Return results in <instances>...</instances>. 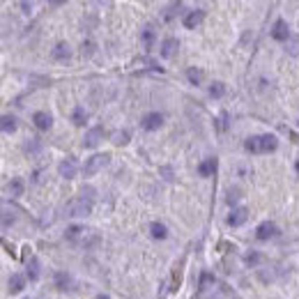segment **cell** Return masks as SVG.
Here are the masks:
<instances>
[{"instance_id": "7a4b0ae2", "label": "cell", "mask_w": 299, "mask_h": 299, "mask_svg": "<svg viewBox=\"0 0 299 299\" xmlns=\"http://www.w3.org/2000/svg\"><path fill=\"white\" fill-rule=\"evenodd\" d=\"M279 145V140L276 136L272 133H262V136H251V138H246L244 147L249 152H274Z\"/></svg>"}, {"instance_id": "ffe728a7", "label": "cell", "mask_w": 299, "mask_h": 299, "mask_svg": "<svg viewBox=\"0 0 299 299\" xmlns=\"http://www.w3.org/2000/svg\"><path fill=\"white\" fill-rule=\"evenodd\" d=\"M40 276V260L37 258H30V262H28V279L35 281Z\"/></svg>"}, {"instance_id": "f546056e", "label": "cell", "mask_w": 299, "mask_h": 299, "mask_svg": "<svg viewBox=\"0 0 299 299\" xmlns=\"http://www.w3.org/2000/svg\"><path fill=\"white\" fill-rule=\"evenodd\" d=\"M92 48H94V44H92V42H87V44L81 46V53H83V55H92Z\"/></svg>"}, {"instance_id": "cb8c5ba5", "label": "cell", "mask_w": 299, "mask_h": 299, "mask_svg": "<svg viewBox=\"0 0 299 299\" xmlns=\"http://www.w3.org/2000/svg\"><path fill=\"white\" fill-rule=\"evenodd\" d=\"M72 120H74V125H85V120H87V113L83 111V108H74V115H72Z\"/></svg>"}, {"instance_id": "e575fe53", "label": "cell", "mask_w": 299, "mask_h": 299, "mask_svg": "<svg viewBox=\"0 0 299 299\" xmlns=\"http://www.w3.org/2000/svg\"><path fill=\"white\" fill-rule=\"evenodd\" d=\"M295 171H297V175H299V159H297V164H295Z\"/></svg>"}, {"instance_id": "5b68a950", "label": "cell", "mask_w": 299, "mask_h": 299, "mask_svg": "<svg viewBox=\"0 0 299 299\" xmlns=\"http://www.w3.org/2000/svg\"><path fill=\"white\" fill-rule=\"evenodd\" d=\"M76 171H79V164H76L74 157H67V159H62L58 164V173L60 177H65V179H72L76 175Z\"/></svg>"}, {"instance_id": "44dd1931", "label": "cell", "mask_w": 299, "mask_h": 299, "mask_svg": "<svg viewBox=\"0 0 299 299\" xmlns=\"http://www.w3.org/2000/svg\"><path fill=\"white\" fill-rule=\"evenodd\" d=\"M210 94H212L214 99H221V97L226 94V85H223L221 81H216V83H212V85H210Z\"/></svg>"}, {"instance_id": "8992f818", "label": "cell", "mask_w": 299, "mask_h": 299, "mask_svg": "<svg viewBox=\"0 0 299 299\" xmlns=\"http://www.w3.org/2000/svg\"><path fill=\"white\" fill-rule=\"evenodd\" d=\"M101 138H104V129H101V127H92V129L85 131V136H83V147H97L101 143Z\"/></svg>"}, {"instance_id": "9c48e42d", "label": "cell", "mask_w": 299, "mask_h": 299, "mask_svg": "<svg viewBox=\"0 0 299 299\" xmlns=\"http://www.w3.org/2000/svg\"><path fill=\"white\" fill-rule=\"evenodd\" d=\"M161 125H164V115L161 113H147L143 118V129L145 131H157Z\"/></svg>"}, {"instance_id": "2e32d148", "label": "cell", "mask_w": 299, "mask_h": 299, "mask_svg": "<svg viewBox=\"0 0 299 299\" xmlns=\"http://www.w3.org/2000/svg\"><path fill=\"white\" fill-rule=\"evenodd\" d=\"M216 171V159H205L203 164L198 166V173L203 175V177H210V175Z\"/></svg>"}, {"instance_id": "1f68e13d", "label": "cell", "mask_w": 299, "mask_h": 299, "mask_svg": "<svg viewBox=\"0 0 299 299\" xmlns=\"http://www.w3.org/2000/svg\"><path fill=\"white\" fill-rule=\"evenodd\" d=\"M237 193H239V189H230V191H228V203H230V205H233L235 200H237V198H239Z\"/></svg>"}, {"instance_id": "836d02e7", "label": "cell", "mask_w": 299, "mask_h": 299, "mask_svg": "<svg viewBox=\"0 0 299 299\" xmlns=\"http://www.w3.org/2000/svg\"><path fill=\"white\" fill-rule=\"evenodd\" d=\"M94 299H111V297H108V295H97Z\"/></svg>"}, {"instance_id": "d6986e66", "label": "cell", "mask_w": 299, "mask_h": 299, "mask_svg": "<svg viewBox=\"0 0 299 299\" xmlns=\"http://www.w3.org/2000/svg\"><path fill=\"white\" fill-rule=\"evenodd\" d=\"M7 191L12 193L14 198H16V196H21V193H23V182H21L19 177H14L12 182H9V184H7Z\"/></svg>"}, {"instance_id": "7c38bea8", "label": "cell", "mask_w": 299, "mask_h": 299, "mask_svg": "<svg viewBox=\"0 0 299 299\" xmlns=\"http://www.w3.org/2000/svg\"><path fill=\"white\" fill-rule=\"evenodd\" d=\"M177 48H179V42L175 37H166V40L161 42V55L164 58H173Z\"/></svg>"}, {"instance_id": "d4e9b609", "label": "cell", "mask_w": 299, "mask_h": 299, "mask_svg": "<svg viewBox=\"0 0 299 299\" xmlns=\"http://www.w3.org/2000/svg\"><path fill=\"white\" fill-rule=\"evenodd\" d=\"M186 76H189V81H191L193 85H198L200 81H203V72H200V69H196V67H191V69L186 72Z\"/></svg>"}, {"instance_id": "f1b7e54d", "label": "cell", "mask_w": 299, "mask_h": 299, "mask_svg": "<svg viewBox=\"0 0 299 299\" xmlns=\"http://www.w3.org/2000/svg\"><path fill=\"white\" fill-rule=\"evenodd\" d=\"M244 260H246V265H258V262H260V256H258V253H249Z\"/></svg>"}, {"instance_id": "e0dca14e", "label": "cell", "mask_w": 299, "mask_h": 299, "mask_svg": "<svg viewBox=\"0 0 299 299\" xmlns=\"http://www.w3.org/2000/svg\"><path fill=\"white\" fill-rule=\"evenodd\" d=\"M69 55H72V53H69V46H67L65 42H60L58 46L53 48V58H55V60H60V62H65V60H69Z\"/></svg>"}, {"instance_id": "6da1fadb", "label": "cell", "mask_w": 299, "mask_h": 299, "mask_svg": "<svg viewBox=\"0 0 299 299\" xmlns=\"http://www.w3.org/2000/svg\"><path fill=\"white\" fill-rule=\"evenodd\" d=\"M65 237L72 242V244L76 246H83V249H87V246H92L99 242V235L94 233L92 228H85V226H72L67 228Z\"/></svg>"}, {"instance_id": "83f0119b", "label": "cell", "mask_w": 299, "mask_h": 299, "mask_svg": "<svg viewBox=\"0 0 299 299\" xmlns=\"http://www.w3.org/2000/svg\"><path fill=\"white\" fill-rule=\"evenodd\" d=\"M152 40H154L152 28H145V30H143V42H145V46H152Z\"/></svg>"}, {"instance_id": "8fae6325", "label": "cell", "mask_w": 299, "mask_h": 299, "mask_svg": "<svg viewBox=\"0 0 299 299\" xmlns=\"http://www.w3.org/2000/svg\"><path fill=\"white\" fill-rule=\"evenodd\" d=\"M33 122L40 131H46V129H51V125H53V118L48 113H44V111H37V113L33 115Z\"/></svg>"}, {"instance_id": "ac0fdd59", "label": "cell", "mask_w": 299, "mask_h": 299, "mask_svg": "<svg viewBox=\"0 0 299 299\" xmlns=\"http://www.w3.org/2000/svg\"><path fill=\"white\" fill-rule=\"evenodd\" d=\"M0 127H2V131L5 133H12V131H16V120H14L12 115H2Z\"/></svg>"}, {"instance_id": "ba28073f", "label": "cell", "mask_w": 299, "mask_h": 299, "mask_svg": "<svg viewBox=\"0 0 299 299\" xmlns=\"http://www.w3.org/2000/svg\"><path fill=\"white\" fill-rule=\"evenodd\" d=\"M272 37H274V40H279V42H288V40H290V28H288V23L283 19H279L276 23H274Z\"/></svg>"}, {"instance_id": "3957f363", "label": "cell", "mask_w": 299, "mask_h": 299, "mask_svg": "<svg viewBox=\"0 0 299 299\" xmlns=\"http://www.w3.org/2000/svg\"><path fill=\"white\" fill-rule=\"evenodd\" d=\"M83 196L67 205V216H85L92 212V189H83Z\"/></svg>"}, {"instance_id": "603a6c76", "label": "cell", "mask_w": 299, "mask_h": 299, "mask_svg": "<svg viewBox=\"0 0 299 299\" xmlns=\"http://www.w3.org/2000/svg\"><path fill=\"white\" fill-rule=\"evenodd\" d=\"M129 138H131V133L127 131V129L113 133V143H115V145H127V143H129Z\"/></svg>"}, {"instance_id": "4316f807", "label": "cell", "mask_w": 299, "mask_h": 299, "mask_svg": "<svg viewBox=\"0 0 299 299\" xmlns=\"http://www.w3.org/2000/svg\"><path fill=\"white\" fill-rule=\"evenodd\" d=\"M286 51L290 55H299V40H290V44L286 46Z\"/></svg>"}, {"instance_id": "9a60e30c", "label": "cell", "mask_w": 299, "mask_h": 299, "mask_svg": "<svg viewBox=\"0 0 299 299\" xmlns=\"http://www.w3.org/2000/svg\"><path fill=\"white\" fill-rule=\"evenodd\" d=\"M150 235H152L154 239H166L168 228L164 226V223H159V221H154V223H150Z\"/></svg>"}, {"instance_id": "484cf974", "label": "cell", "mask_w": 299, "mask_h": 299, "mask_svg": "<svg viewBox=\"0 0 299 299\" xmlns=\"http://www.w3.org/2000/svg\"><path fill=\"white\" fill-rule=\"evenodd\" d=\"M42 150V143H40V138H30L26 143V152H40Z\"/></svg>"}, {"instance_id": "4dcf8cb0", "label": "cell", "mask_w": 299, "mask_h": 299, "mask_svg": "<svg viewBox=\"0 0 299 299\" xmlns=\"http://www.w3.org/2000/svg\"><path fill=\"white\" fill-rule=\"evenodd\" d=\"M9 223H14V216H9V212H5V216H2V230H7Z\"/></svg>"}, {"instance_id": "30bf717a", "label": "cell", "mask_w": 299, "mask_h": 299, "mask_svg": "<svg viewBox=\"0 0 299 299\" xmlns=\"http://www.w3.org/2000/svg\"><path fill=\"white\" fill-rule=\"evenodd\" d=\"M276 235V226H274L272 221H262L258 228H256V237L260 239V242H265V239L274 237Z\"/></svg>"}, {"instance_id": "52a82bcc", "label": "cell", "mask_w": 299, "mask_h": 299, "mask_svg": "<svg viewBox=\"0 0 299 299\" xmlns=\"http://www.w3.org/2000/svg\"><path fill=\"white\" fill-rule=\"evenodd\" d=\"M246 219H249V210L246 207H235L233 212H230V216H228V226H242V223H246Z\"/></svg>"}, {"instance_id": "4fadbf2b", "label": "cell", "mask_w": 299, "mask_h": 299, "mask_svg": "<svg viewBox=\"0 0 299 299\" xmlns=\"http://www.w3.org/2000/svg\"><path fill=\"white\" fill-rule=\"evenodd\" d=\"M203 16H205V12H203V9H193V12H189L184 16V28L193 30V28H196L200 21H203Z\"/></svg>"}, {"instance_id": "d6a6232c", "label": "cell", "mask_w": 299, "mask_h": 299, "mask_svg": "<svg viewBox=\"0 0 299 299\" xmlns=\"http://www.w3.org/2000/svg\"><path fill=\"white\" fill-rule=\"evenodd\" d=\"M210 281H214V276H210V274H203V276H200V288H205Z\"/></svg>"}, {"instance_id": "d590c367", "label": "cell", "mask_w": 299, "mask_h": 299, "mask_svg": "<svg viewBox=\"0 0 299 299\" xmlns=\"http://www.w3.org/2000/svg\"><path fill=\"white\" fill-rule=\"evenodd\" d=\"M297 125H299V120H297Z\"/></svg>"}, {"instance_id": "277c9868", "label": "cell", "mask_w": 299, "mask_h": 299, "mask_svg": "<svg viewBox=\"0 0 299 299\" xmlns=\"http://www.w3.org/2000/svg\"><path fill=\"white\" fill-rule=\"evenodd\" d=\"M108 161H111V154H94V157H90V159L85 161V166H83V175L85 177H92V175H97L99 171H104V168L108 166Z\"/></svg>"}, {"instance_id": "5bb4252c", "label": "cell", "mask_w": 299, "mask_h": 299, "mask_svg": "<svg viewBox=\"0 0 299 299\" xmlns=\"http://www.w3.org/2000/svg\"><path fill=\"white\" fill-rule=\"evenodd\" d=\"M23 286H26V279H23L21 274H12V276H9V293L12 295H19L21 290H23Z\"/></svg>"}, {"instance_id": "7402d4cb", "label": "cell", "mask_w": 299, "mask_h": 299, "mask_svg": "<svg viewBox=\"0 0 299 299\" xmlns=\"http://www.w3.org/2000/svg\"><path fill=\"white\" fill-rule=\"evenodd\" d=\"M69 283H72L69 274H65V272H58V274H55V286H58L60 290H67V288H69Z\"/></svg>"}]
</instances>
